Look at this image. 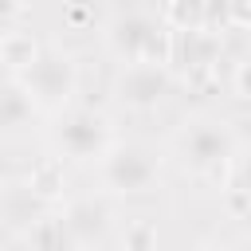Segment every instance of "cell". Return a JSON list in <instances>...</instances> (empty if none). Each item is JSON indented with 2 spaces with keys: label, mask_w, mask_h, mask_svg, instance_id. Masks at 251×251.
<instances>
[{
  "label": "cell",
  "mask_w": 251,
  "mask_h": 251,
  "mask_svg": "<svg viewBox=\"0 0 251 251\" xmlns=\"http://www.w3.org/2000/svg\"><path fill=\"white\" fill-rule=\"evenodd\" d=\"M106 47L118 63H173V27L149 12H118L106 24Z\"/></svg>",
  "instance_id": "6da1fadb"
},
{
  "label": "cell",
  "mask_w": 251,
  "mask_h": 251,
  "mask_svg": "<svg viewBox=\"0 0 251 251\" xmlns=\"http://www.w3.org/2000/svg\"><path fill=\"white\" fill-rule=\"evenodd\" d=\"M235 129L220 118H192L180 129V161L196 176H224L235 165Z\"/></svg>",
  "instance_id": "7a4b0ae2"
},
{
  "label": "cell",
  "mask_w": 251,
  "mask_h": 251,
  "mask_svg": "<svg viewBox=\"0 0 251 251\" xmlns=\"http://www.w3.org/2000/svg\"><path fill=\"white\" fill-rule=\"evenodd\" d=\"M157 173H161V157H157V149H149L141 141H114L98 157V180L114 196L149 192L157 184Z\"/></svg>",
  "instance_id": "3957f363"
},
{
  "label": "cell",
  "mask_w": 251,
  "mask_h": 251,
  "mask_svg": "<svg viewBox=\"0 0 251 251\" xmlns=\"http://www.w3.org/2000/svg\"><path fill=\"white\" fill-rule=\"evenodd\" d=\"M51 137H55V149L71 161H98L110 145H114V129H110V118L90 110V106H67L55 114V126H51Z\"/></svg>",
  "instance_id": "277c9868"
},
{
  "label": "cell",
  "mask_w": 251,
  "mask_h": 251,
  "mask_svg": "<svg viewBox=\"0 0 251 251\" xmlns=\"http://www.w3.org/2000/svg\"><path fill=\"white\" fill-rule=\"evenodd\" d=\"M20 82L27 86V94L35 98L39 110L59 114V110H67L71 98H75L78 67H75V59H71L67 51H59V47H43L39 59L20 75Z\"/></svg>",
  "instance_id": "5b68a950"
},
{
  "label": "cell",
  "mask_w": 251,
  "mask_h": 251,
  "mask_svg": "<svg viewBox=\"0 0 251 251\" xmlns=\"http://www.w3.org/2000/svg\"><path fill=\"white\" fill-rule=\"evenodd\" d=\"M173 94L169 63H122L114 75V102L126 110H157Z\"/></svg>",
  "instance_id": "8992f818"
},
{
  "label": "cell",
  "mask_w": 251,
  "mask_h": 251,
  "mask_svg": "<svg viewBox=\"0 0 251 251\" xmlns=\"http://www.w3.org/2000/svg\"><path fill=\"white\" fill-rule=\"evenodd\" d=\"M63 220H67L75 243L78 247H90V243H102L106 231H110V204L102 196H75L63 208Z\"/></svg>",
  "instance_id": "52a82bcc"
},
{
  "label": "cell",
  "mask_w": 251,
  "mask_h": 251,
  "mask_svg": "<svg viewBox=\"0 0 251 251\" xmlns=\"http://www.w3.org/2000/svg\"><path fill=\"white\" fill-rule=\"evenodd\" d=\"M224 51L220 31L200 27V31H173V63H180L184 71H208Z\"/></svg>",
  "instance_id": "ba28073f"
},
{
  "label": "cell",
  "mask_w": 251,
  "mask_h": 251,
  "mask_svg": "<svg viewBox=\"0 0 251 251\" xmlns=\"http://www.w3.org/2000/svg\"><path fill=\"white\" fill-rule=\"evenodd\" d=\"M35 118H39V106L27 94V86L16 75L4 78L0 82V133H24Z\"/></svg>",
  "instance_id": "9c48e42d"
},
{
  "label": "cell",
  "mask_w": 251,
  "mask_h": 251,
  "mask_svg": "<svg viewBox=\"0 0 251 251\" xmlns=\"http://www.w3.org/2000/svg\"><path fill=\"white\" fill-rule=\"evenodd\" d=\"M47 212V200H39L31 188H27V180L24 184H0V220L4 224H12V227H27V224H35L39 216Z\"/></svg>",
  "instance_id": "30bf717a"
},
{
  "label": "cell",
  "mask_w": 251,
  "mask_h": 251,
  "mask_svg": "<svg viewBox=\"0 0 251 251\" xmlns=\"http://www.w3.org/2000/svg\"><path fill=\"white\" fill-rule=\"evenodd\" d=\"M24 243H27V251H75L78 247L67 220H63V212H51V208L35 224L24 227Z\"/></svg>",
  "instance_id": "8fae6325"
},
{
  "label": "cell",
  "mask_w": 251,
  "mask_h": 251,
  "mask_svg": "<svg viewBox=\"0 0 251 251\" xmlns=\"http://www.w3.org/2000/svg\"><path fill=\"white\" fill-rule=\"evenodd\" d=\"M39 51H43V43H39L31 31H4V35H0V63H4L16 78L39 59Z\"/></svg>",
  "instance_id": "7c38bea8"
},
{
  "label": "cell",
  "mask_w": 251,
  "mask_h": 251,
  "mask_svg": "<svg viewBox=\"0 0 251 251\" xmlns=\"http://www.w3.org/2000/svg\"><path fill=\"white\" fill-rule=\"evenodd\" d=\"M63 184H67V176H63V161L59 157H39L31 165V173H27V188L47 204H55L63 196Z\"/></svg>",
  "instance_id": "4fadbf2b"
},
{
  "label": "cell",
  "mask_w": 251,
  "mask_h": 251,
  "mask_svg": "<svg viewBox=\"0 0 251 251\" xmlns=\"http://www.w3.org/2000/svg\"><path fill=\"white\" fill-rule=\"evenodd\" d=\"M161 20L173 31H200V27H208V4L204 0H169Z\"/></svg>",
  "instance_id": "5bb4252c"
},
{
  "label": "cell",
  "mask_w": 251,
  "mask_h": 251,
  "mask_svg": "<svg viewBox=\"0 0 251 251\" xmlns=\"http://www.w3.org/2000/svg\"><path fill=\"white\" fill-rule=\"evenodd\" d=\"M122 247H129V251H157V224L129 220L126 231H122Z\"/></svg>",
  "instance_id": "9a60e30c"
},
{
  "label": "cell",
  "mask_w": 251,
  "mask_h": 251,
  "mask_svg": "<svg viewBox=\"0 0 251 251\" xmlns=\"http://www.w3.org/2000/svg\"><path fill=\"white\" fill-rule=\"evenodd\" d=\"M227 27L251 31V0H227Z\"/></svg>",
  "instance_id": "2e32d148"
},
{
  "label": "cell",
  "mask_w": 251,
  "mask_h": 251,
  "mask_svg": "<svg viewBox=\"0 0 251 251\" xmlns=\"http://www.w3.org/2000/svg\"><path fill=\"white\" fill-rule=\"evenodd\" d=\"M231 90H235V98L251 102V59H243V63L231 71Z\"/></svg>",
  "instance_id": "e0dca14e"
},
{
  "label": "cell",
  "mask_w": 251,
  "mask_h": 251,
  "mask_svg": "<svg viewBox=\"0 0 251 251\" xmlns=\"http://www.w3.org/2000/svg\"><path fill=\"white\" fill-rule=\"evenodd\" d=\"M208 4V27L220 31V24H227V0H204Z\"/></svg>",
  "instance_id": "ac0fdd59"
},
{
  "label": "cell",
  "mask_w": 251,
  "mask_h": 251,
  "mask_svg": "<svg viewBox=\"0 0 251 251\" xmlns=\"http://www.w3.org/2000/svg\"><path fill=\"white\" fill-rule=\"evenodd\" d=\"M24 12V0H0V24H12Z\"/></svg>",
  "instance_id": "d6986e66"
},
{
  "label": "cell",
  "mask_w": 251,
  "mask_h": 251,
  "mask_svg": "<svg viewBox=\"0 0 251 251\" xmlns=\"http://www.w3.org/2000/svg\"><path fill=\"white\" fill-rule=\"evenodd\" d=\"M200 251H224V247H200Z\"/></svg>",
  "instance_id": "ffe728a7"
},
{
  "label": "cell",
  "mask_w": 251,
  "mask_h": 251,
  "mask_svg": "<svg viewBox=\"0 0 251 251\" xmlns=\"http://www.w3.org/2000/svg\"><path fill=\"white\" fill-rule=\"evenodd\" d=\"M114 251H129V247H114Z\"/></svg>",
  "instance_id": "44dd1931"
}]
</instances>
